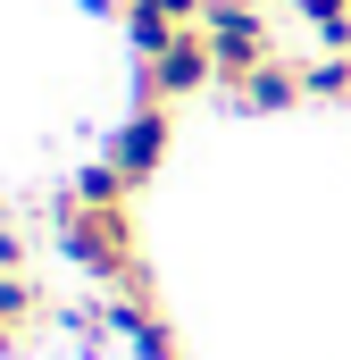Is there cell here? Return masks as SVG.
<instances>
[{
    "instance_id": "cell-6",
    "label": "cell",
    "mask_w": 351,
    "mask_h": 360,
    "mask_svg": "<svg viewBox=\"0 0 351 360\" xmlns=\"http://www.w3.org/2000/svg\"><path fill=\"white\" fill-rule=\"evenodd\" d=\"M42 319H51V293L34 276H0V352H25Z\"/></svg>"
},
{
    "instance_id": "cell-9",
    "label": "cell",
    "mask_w": 351,
    "mask_h": 360,
    "mask_svg": "<svg viewBox=\"0 0 351 360\" xmlns=\"http://www.w3.org/2000/svg\"><path fill=\"white\" fill-rule=\"evenodd\" d=\"M0 276H25V235L0 218Z\"/></svg>"
},
{
    "instance_id": "cell-3",
    "label": "cell",
    "mask_w": 351,
    "mask_h": 360,
    "mask_svg": "<svg viewBox=\"0 0 351 360\" xmlns=\"http://www.w3.org/2000/svg\"><path fill=\"white\" fill-rule=\"evenodd\" d=\"M201 84H218V51H209V34H201V25H192V34H176L168 51H151V59L134 68V101H159V109L192 101Z\"/></svg>"
},
{
    "instance_id": "cell-1",
    "label": "cell",
    "mask_w": 351,
    "mask_h": 360,
    "mask_svg": "<svg viewBox=\"0 0 351 360\" xmlns=\"http://www.w3.org/2000/svg\"><path fill=\"white\" fill-rule=\"evenodd\" d=\"M59 252L100 285V293H126V302H159L151 260H143V235H134V210L126 201H92V193H59Z\"/></svg>"
},
{
    "instance_id": "cell-4",
    "label": "cell",
    "mask_w": 351,
    "mask_h": 360,
    "mask_svg": "<svg viewBox=\"0 0 351 360\" xmlns=\"http://www.w3.org/2000/svg\"><path fill=\"white\" fill-rule=\"evenodd\" d=\"M168 143H176V109H159V101H134V117L109 134V151H100V160H109L126 184H151L159 168H168Z\"/></svg>"
},
{
    "instance_id": "cell-5",
    "label": "cell",
    "mask_w": 351,
    "mask_h": 360,
    "mask_svg": "<svg viewBox=\"0 0 351 360\" xmlns=\"http://www.w3.org/2000/svg\"><path fill=\"white\" fill-rule=\"evenodd\" d=\"M209 17V0H126V42L151 59V51H168L176 34H192Z\"/></svg>"
},
{
    "instance_id": "cell-7",
    "label": "cell",
    "mask_w": 351,
    "mask_h": 360,
    "mask_svg": "<svg viewBox=\"0 0 351 360\" xmlns=\"http://www.w3.org/2000/svg\"><path fill=\"white\" fill-rule=\"evenodd\" d=\"M234 109H251V117H276V109H293V101H310V76H301V59H267L260 76L243 92H226Z\"/></svg>"
},
{
    "instance_id": "cell-8",
    "label": "cell",
    "mask_w": 351,
    "mask_h": 360,
    "mask_svg": "<svg viewBox=\"0 0 351 360\" xmlns=\"http://www.w3.org/2000/svg\"><path fill=\"white\" fill-rule=\"evenodd\" d=\"M293 17H301L326 51H351V0H293Z\"/></svg>"
},
{
    "instance_id": "cell-2",
    "label": "cell",
    "mask_w": 351,
    "mask_h": 360,
    "mask_svg": "<svg viewBox=\"0 0 351 360\" xmlns=\"http://www.w3.org/2000/svg\"><path fill=\"white\" fill-rule=\"evenodd\" d=\"M201 34H209V51H218V84H226V92H243L267 59H284V51H276V17H267V0H209Z\"/></svg>"
}]
</instances>
